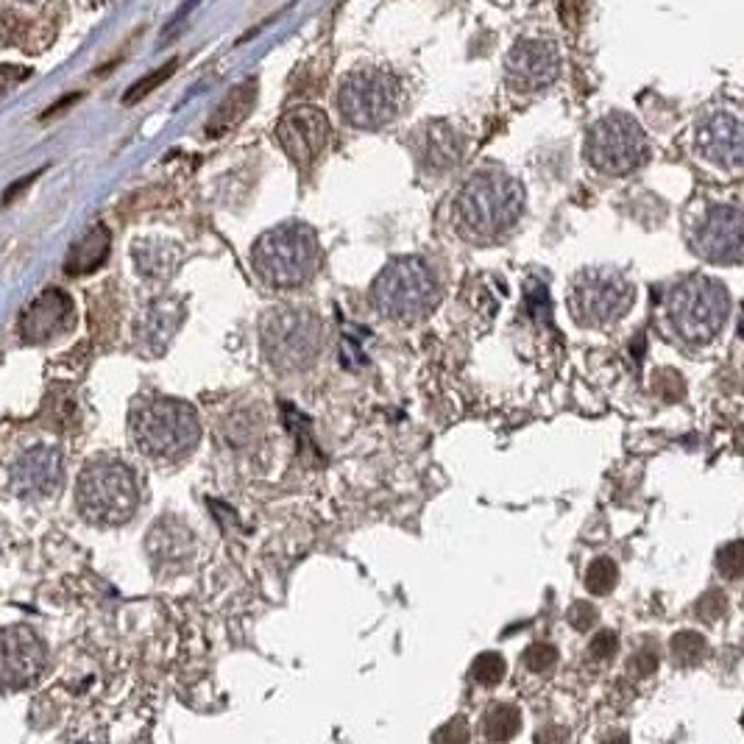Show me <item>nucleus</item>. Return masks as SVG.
Listing matches in <instances>:
<instances>
[{"label": "nucleus", "instance_id": "nucleus-1", "mask_svg": "<svg viewBox=\"0 0 744 744\" xmlns=\"http://www.w3.org/2000/svg\"><path fill=\"white\" fill-rule=\"evenodd\" d=\"M522 212L524 187L519 179L499 168L471 173V179L460 187L455 198L457 226L477 243H491L496 237L508 235L519 223Z\"/></svg>", "mask_w": 744, "mask_h": 744}, {"label": "nucleus", "instance_id": "nucleus-2", "mask_svg": "<svg viewBox=\"0 0 744 744\" xmlns=\"http://www.w3.org/2000/svg\"><path fill=\"white\" fill-rule=\"evenodd\" d=\"M254 271L276 290H296L313 282L321 265L318 235L307 223L288 221L262 232L251 248Z\"/></svg>", "mask_w": 744, "mask_h": 744}, {"label": "nucleus", "instance_id": "nucleus-3", "mask_svg": "<svg viewBox=\"0 0 744 744\" xmlns=\"http://www.w3.org/2000/svg\"><path fill=\"white\" fill-rule=\"evenodd\" d=\"M324 321L293 304H279L260 318V346L271 368L282 374H301L324 352Z\"/></svg>", "mask_w": 744, "mask_h": 744}, {"label": "nucleus", "instance_id": "nucleus-4", "mask_svg": "<svg viewBox=\"0 0 744 744\" xmlns=\"http://www.w3.org/2000/svg\"><path fill=\"white\" fill-rule=\"evenodd\" d=\"M131 435L140 452L159 460L190 455L201 438L196 407L179 399H148L131 416Z\"/></svg>", "mask_w": 744, "mask_h": 744}, {"label": "nucleus", "instance_id": "nucleus-5", "mask_svg": "<svg viewBox=\"0 0 744 744\" xmlns=\"http://www.w3.org/2000/svg\"><path fill=\"white\" fill-rule=\"evenodd\" d=\"M731 313L728 288L714 276H689L672 288L666 299V315L675 335L686 343H711Z\"/></svg>", "mask_w": 744, "mask_h": 744}, {"label": "nucleus", "instance_id": "nucleus-6", "mask_svg": "<svg viewBox=\"0 0 744 744\" xmlns=\"http://www.w3.org/2000/svg\"><path fill=\"white\" fill-rule=\"evenodd\" d=\"M441 299L432 268L418 257H396L371 285V301L377 313L393 321H418L432 313Z\"/></svg>", "mask_w": 744, "mask_h": 744}, {"label": "nucleus", "instance_id": "nucleus-7", "mask_svg": "<svg viewBox=\"0 0 744 744\" xmlns=\"http://www.w3.org/2000/svg\"><path fill=\"white\" fill-rule=\"evenodd\" d=\"M81 513L98 524H126L140 505V488L134 471L120 460H95L79 477Z\"/></svg>", "mask_w": 744, "mask_h": 744}, {"label": "nucleus", "instance_id": "nucleus-8", "mask_svg": "<svg viewBox=\"0 0 744 744\" xmlns=\"http://www.w3.org/2000/svg\"><path fill=\"white\" fill-rule=\"evenodd\" d=\"M636 304V288L616 268H583L569 288V313L580 327H611Z\"/></svg>", "mask_w": 744, "mask_h": 744}, {"label": "nucleus", "instance_id": "nucleus-9", "mask_svg": "<svg viewBox=\"0 0 744 744\" xmlns=\"http://www.w3.org/2000/svg\"><path fill=\"white\" fill-rule=\"evenodd\" d=\"M402 87L393 73L379 67H357L340 81L338 109L354 129H382L399 112Z\"/></svg>", "mask_w": 744, "mask_h": 744}, {"label": "nucleus", "instance_id": "nucleus-10", "mask_svg": "<svg viewBox=\"0 0 744 744\" xmlns=\"http://www.w3.org/2000/svg\"><path fill=\"white\" fill-rule=\"evenodd\" d=\"M650 157L647 134L625 112L600 118L586 134V159L605 176H627Z\"/></svg>", "mask_w": 744, "mask_h": 744}, {"label": "nucleus", "instance_id": "nucleus-11", "mask_svg": "<svg viewBox=\"0 0 744 744\" xmlns=\"http://www.w3.org/2000/svg\"><path fill=\"white\" fill-rule=\"evenodd\" d=\"M694 254L708 262L742 260V209L733 204H708L689 232Z\"/></svg>", "mask_w": 744, "mask_h": 744}, {"label": "nucleus", "instance_id": "nucleus-12", "mask_svg": "<svg viewBox=\"0 0 744 744\" xmlns=\"http://www.w3.org/2000/svg\"><path fill=\"white\" fill-rule=\"evenodd\" d=\"M276 140L299 168H310L329 143V120L318 106H296L282 115Z\"/></svg>", "mask_w": 744, "mask_h": 744}, {"label": "nucleus", "instance_id": "nucleus-13", "mask_svg": "<svg viewBox=\"0 0 744 744\" xmlns=\"http://www.w3.org/2000/svg\"><path fill=\"white\" fill-rule=\"evenodd\" d=\"M561 76V53L549 40H519L505 59V79L516 92L547 90Z\"/></svg>", "mask_w": 744, "mask_h": 744}, {"label": "nucleus", "instance_id": "nucleus-14", "mask_svg": "<svg viewBox=\"0 0 744 744\" xmlns=\"http://www.w3.org/2000/svg\"><path fill=\"white\" fill-rule=\"evenodd\" d=\"M45 669V647L28 627L0 630V689H26Z\"/></svg>", "mask_w": 744, "mask_h": 744}, {"label": "nucleus", "instance_id": "nucleus-15", "mask_svg": "<svg viewBox=\"0 0 744 744\" xmlns=\"http://www.w3.org/2000/svg\"><path fill=\"white\" fill-rule=\"evenodd\" d=\"M413 157H416L418 168L430 176H444L449 170H455L463 157H466V140L463 134L446 123V120H427L413 131Z\"/></svg>", "mask_w": 744, "mask_h": 744}, {"label": "nucleus", "instance_id": "nucleus-16", "mask_svg": "<svg viewBox=\"0 0 744 744\" xmlns=\"http://www.w3.org/2000/svg\"><path fill=\"white\" fill-rule=\"evenodd\" d=\"M742 123L731 112H711L700 120L697 126V154L725 170L742 168L744 148H742Z\"/></svg>", "mask_w": 744, "mask_h": 744}, {"label": "nucleus", "instance_id": "nucleus-17", "mask_svg": "<svg viewBox=\"0 0 744 744\" xmlns=\"http://www.w3.org/2000/svg\"><path fill=\"white\" fill-rule=\"evenodd\" d=\"M12 483L17 494L48 496L62 483V452L53 446H37L14 463Z\"/></svg>", "mask_w": 744, "mask_h": 744}, {"label": "nucleus", "instance_id": "nucleus-18", "mask_svg": "<svg viewBox=\"0 0 744 744\" xmlns=\"http://www.w3.org/2000/svg\"><path fill=\"white\" fill-rule=\"evenodd\" d=\"M73 318V301L62 290H45L40 299L23 313L20 321V338L26 343H42V340L59 335L62 329L70 327Z\"/></svg>", "mask_w": 744, "mask_h": 744}, {"label": "nucleus", "instance_id": "nucleus-19", "mask_svg": "<svg viewBox=\"0 0 744 744\" xmlns=\"http://www.w3.org/2000/svg\"><path fill=\"white\" fill-rule=\"evenodd\" d=\"M109 246H112V235L106 226H92L87 235L81 237L76 246L70 248L65 260V271L70 276H81L90 274L95 268H101L109 257Z\"/></svg>", "mask_w": 744, "mask_h": 744}, {"label": "nucleus", "instance_id": "nucleus-20", "mask_svg": "<svg viewBox=\"0 0 744 744\" xmlns=\"http://www.w3.org/2000/svg\"><path fill=\"white\" fill-rule=\"evenodd\" d=\"M254 101H257V84L254 81H246V84L235 87L223 98V104L215 109V115L207 123L209 137H221L229 129H235L237 123L251 112Z\"/></svg>", "mask_w": 744, "mask_h": 744}, {"label": "nucleus", "instance_id": "nucleus-21", "mask_svg": "<svg viewBox=\"0 0 744 744\" xmlns=\"http://www.w3.org/2000/svg\"><path fill=\"white\" fill-rule=\"evenodd\" d=\"M134 260L140 274L148 279H168L176 271V265L182 260V251L173 243H140L134 248Z\"/></svg>", "mask_w": 744, "mask_h": 744}, {"label": "nucleus", "instance_id": "nucleus-22", "mask_svg": "<svg viewBox=\"0 0 744 744\" xmlns=\"http://www.w3.org/2000/svg\"><path fill=\"white\" fill-rule=\"evenodd\" d=\"M182 324V307L176 301H157L143 321L145 340H157V349H162L170 335Z\"/></svg>", "mask_w": 744, "mask_h": 744}, {"label": "nucleus", "instance_id": "nucleus-23", "mask_svg": "<svg viewBox=\"0 0 744 744\" xmlns=\"http://www.w3.org/2000/svg\"><path fill=\"white\" fill-rule=\"evenodd\" d=\"M483 731L485 739L491 744L510 742L516 733L522 731V711H519L516 705L508 703L491 705L483 717Z\"/></svg>", "mask_w": 744, "mask_h": 744}, {"label": "nucleus", "instance_id": "nucleus-24", "mask_svg": "<svg viewBox=\"0 0 744 744\" xmlns=\"http://www.w3.org/2000/svg\"><path fill=\"white\" fill-rule=\"evenodd\" d=\"M669 653H672V664L689 669L703 661L708 653V641L697 630H680L678 636H672L669 641Z\"/></svg>", "mask_w": 744, "mask_h": 744}, {"label": "nucleus", "instance_id": "nucleus-25", "mask_svg": "<svg viewBox=\"0 0 744 744\" xmlns=\"http://www.w3.org/2000/svg\"><path fill=\"white\" fill-rule=\"evenodd\" d=\"M616 580H619V566H616L611 558H597V561L588 563L586 569V588L591 594H611L616 586Z\"/></svg>", "mask_w": 744, "mask_h": 744}, {"label": "nucleus", "instance_id": "nucleus-26", "mask_svg": "<svg viewBox=\"0 0 744 744\" xmlns=\"http://www.w3.org/2000/svg\"><path fill=\"white\" fill-rule=\"evenodd\" d=\"M505 672H508V664H505V658L499 653L477 655L474 664H471V680H477L480 686H496V683H502Z\"/></svg>", "mask_w": 744, "mask_h": 744}, {"label": "nucleus", "instance_id": "nucleus-27", "mask_svg": "<svg viewBox=\"0 0 744 744\" xmlns=\"http://www.w3.org/2000/svg\"><path fill=\"white\" fill-rule=\"evenodd\" d=\"M555 664H558V650L547 641H536L524 650V666L530 672H549L555 669Z\"/></svg>", "mask_w": 744, "mask_h": 744}, {"label": "nucleus", "instance_id": "nucleus-28", "mask_svg": "<svg viewBox=\"0 0 744 744\" xmlns=\"http://www.w3.org/2000/svg\"><path fill=\"white\" fill-rule=\"evenodd\" d=\"M173 70H176V62H168V65H165V67H159V70H154L151 76H145V79L137 81V84H134V87H131L129 92H126V98H123V101H126V104H134V101H140V98H145L148 92L157 90V87H159V84H162V81L170 79V76H173Z\"/></svg>", "mask_w": 744, "mask_h": 744}, {"label": "nucleus", "instance_id": "nucleus-29", "mask_svg": "<svg viewBox=\"0 0 744 744\" xmlns=\"http://www.w3.org/2000/svg\"><path fill=\"white\" fill-rule=\"evenodd\" d=\"M719 572L728 577V580H739L744 569V558H742V541H731L728 547H722L719 552Z\"/></svg>", "mask_w": 744, "mask_h": 744}, {"label": "nucleus", "instance_id": "nucleus-30", "mask_svg": "<svg viewBox=\"0 0 744 744\" xmlns=\"http://www.w3.org/2000/svg\"><path fill=\"white\" fill-rule=\"evenodd\" d=\"M469 722L463 717H455L446 722L444 728L432 733V744H469Z\"/></svg>", "mask_w": 744, "mask_h": 744}, {"label": "nucleus", "instance_id": "nucleus-31", "mask_svg": "<svg viewBox=\"0 0 744 744\" xmlns=\"http://www.w3.org/2000/svg\"><path fill=\"white\" fill-rule=\"evenodd\" d=\"M725 611H728V597L722 591H708L697 602V616H703L705 622H717L719 616H725Z\"/></svg>", "mask_w": 744, "mask_h": 744}, {"label": "nucleus", "instance_id": "nucleus-32", "mask_svg": "<svg viewBox=\"0 0 744 744\" xmlns=\"http://www.w3.org/2000/svg\"><path fill=\"white\" fill-rule=\"evenodd\" d=\"M627 669H630L633 675H639V678L653 675L655 669H658V647H653V644H644L639 653L630 658Z\"/></svg>", "mask_w": 744, "mask_h": 744}, {"label": "nucleus", "instance_id": "nucleus-33", "mask_svg": "<svg viewBox=\"0 0 744 744\" xmlns=\"http://www.w3.org/2000/svg\"><path fill=\"white\" fill-rule=\"evenodd\" d=\"M616 650H619V636H616L614 630H600V633L591 639V647H588V653L594 655L597 661L614 658Z\"/></svg>", "mask_w": 744, "mask_h": 744}, {"label": "nucleus", "instance_id": "nucleus-34", "mask_svg": "<svg viewBox=\"0 0 744 744\" xmlns=\"http://www.w3.org/2000/svg\"><path fill=\"white\" fill-rule=\"evenodd\" d=\"M597 619H600L597 608L588 605V602H575L572 611H569V622H572V627H575V630H583V633L597 625Z\"/></svg>", "mask_w": 744, "mask_h": 744}, {"label": "nucleus", "instance_id": "nucleus-35", "mask_svg": "<svg viewBox=\"0 0 744 744\" xmlns=\"http://www.w3.org/2000/svg\"><path fill=\"white\" fill-rule=\"evenodd\" d=\"M26 76H28V70H23V67H14V65L0 67V95H6V92L12 90L14 84H20Z\"/></svg>", "mask_w": 744, "mask_h": 744}, {"label": "nucleus", "instance_id": "nucleus-36", "mask_svg": "<svg viewBox=\"0 0 744 744\" xmlns=\"http://www.w3.org/2000/svg\"><path fill=\"white\" fill-rule=\"evenodd\" d=\"M538 744H569V731L566 728H558V725H549L544 731H538L536 736Z\"/></svg>", "mask_w": 744, "mask_h": 744}, {"label": "nucleus", "instance_id": "nucleus-37", "mask_svg": "<svg viewBox=\"0 0 744 744\" xmlns=\"http://www.w3.org/2000/svg\"><path fill=\"white\" fill-rule=\"evenodd\" d=\"M602 744H630V739H627V733H611L602 739Z\"/></svg>", "mask_w": 744, "mask_h": 744}]
</instances>
